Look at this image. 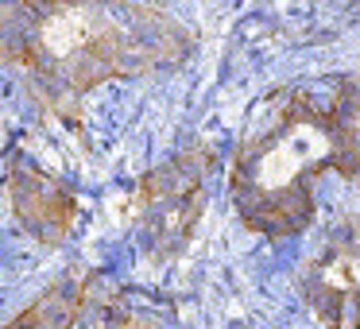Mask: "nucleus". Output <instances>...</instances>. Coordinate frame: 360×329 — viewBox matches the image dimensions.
I'll use <instances>...</instances> for the list:
<instances>
[{
    "label": "nucleus",
    "mask_w": 360,
    "mask_h": 329,
    "mask_svg": "<svg viewBox=\"0 0 360 329\" xmlns=\"http://www.w3.org/2000/svg\"><path fill=\"white\" fill-rule=\"evenodd\" d=\"M16 16V43L8 58L47 78V86L86 89L105 74L136 66V39L128 35V16L105 0H43L35 12Z\"/></svg>",
    "instance_id": "f257e3e1"
},
{
    "label": "nucleus",
    "mask_w": 360,
    "mask_h": 329,
    "mask_svg": "<svg viewBox=\"0 0 360 329\" xmlns=\"http://www.w3.org/2000/svg\"><path fill=\"white\" fill-rule=\"evenodd\" d=\"M329 155V136H321L318 128H295L287 132L275 148H267L256 159L252 174H256L259 190H283L287 182H295L306 167H314L318 159Z\"/></svg>",
    "instance_id": "f03ea898"
},
{
    "label": "nucleus",
    "mask_w": 360,
    "mask_h": 329,
    "mask_svg": "<svg viewBox=\"0 0 360 329\" xmlns=\"http://www.w3.org/2000/svg\"><path fill=\"white\" fill-rule=\"evenodd\" d=\"M326 283L333 290H356L360 287V259L356 256H337L326 267Z\"/></svg>",
    "instance_id": "7ed1b4c3"
},
{
    "label": "nucleus",
    "mask_w": 360,
    "mask_h": 329,
    "mask_svg": "<svg viewBox=\"0 0 360 329\" xmlns=\"http://www.w3.org/2000/svg\"><path fill=\"white\" fill-rule=\"evenodd\" d=\"M356 136H360V112H356Z\"/></svg>",
    "instance_id": "20e7f679"
}]
</instances>
